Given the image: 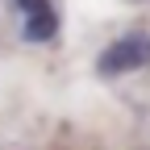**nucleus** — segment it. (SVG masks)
Returning <instances> with one entry per match:
<instances>
[{
	"instance_id": "f257e3e1",
	"label": "nucleus",
	"mask_w": 150,
	"mask_h": 150,
	"mask_svg": "<svg viewBox=\"0 0 150 150\" xmlns=\"http://www.w3.org/2000/svg\"><path fill=\"white\" fill-rule=\"evenodd\" d=\"M142 67H150V33H125L117 42H108L96 59L100 79H117V75L142 71Z\"/></svg>"
},
{
	"instance_id": "f03ea898",
	"label": "nucleus",
	"mask_w": 150,
	"mask_h": 150,
	"mask_svg": "<svg viewBox=\"0 0 150 150\" xmlns=\"http://www.w3.org/2000/svg\"><path fill=\"white\" fill-rule=\"evenodd\" d=\"M54 33H59V13H54V4L42 8V13H29L21 21V38L25 42H50Z\"/></svg>"
},
{
	"instance_id": "7ed1b4c3",
	"label": "nucleus",
	"mask_w": 150,
	"mask_h": 150,
	"mask_svg": "<svg viewBox=\"0 0 150 150\" xmlns=\"http://www.w3.org/2000/svg\"><path fill=\"white\" fill-rule=\"evenodd\" d=\"M17 8H21V17H29V13H42V8H50V0H13Z\"/></svg>"
}]
</instances>
